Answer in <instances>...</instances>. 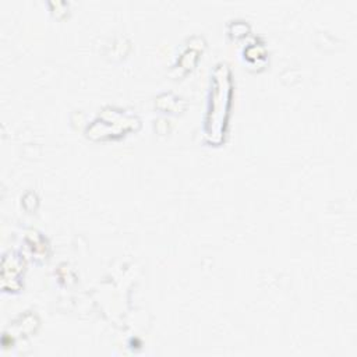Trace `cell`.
I'll return each instance as SVG.
<instances>
[{"mask_svg": "<svg viewBox=\"0 0 357 357\" xmlns=\"http://www.w3.org/2000/svg\"><path fill=\"white\" fill-rule=\"evenodd\" d=\"M226 66H219V68L215 73L213 78V92L211 98V112L208 119V134L211 137L218 135L216 124H219L218 113L226 114L227 109V95H229V79L225 77V68ZM219 131L222 132V127L219 124Z\"/></svg>", "mask_w": 357, "mask_h": 357, "instance_id": "1", "label": "cell"}]
</instances>
